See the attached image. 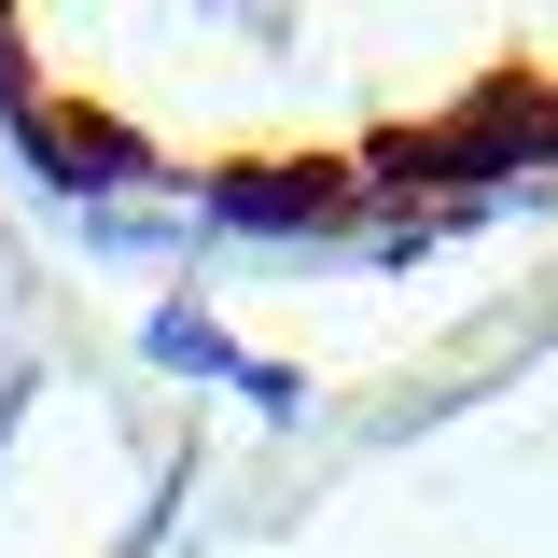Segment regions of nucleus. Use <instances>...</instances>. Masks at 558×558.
I'll list each match as a JSON object with an SVG mask.
<instances>
[{"label": "nucleus", "instance_id": "f257e3e1", "mask_svg": "<svg viewBox=\"0 0 558 558\" xmlns=\"http://www.w3.org/2000/svg\"><path fill=\"white\" fill-rule=\"evenodd\" d=\"M70 238H84L98 266H196V252H209V209H182V196H98Z\"/></svg>", "mask_w": 558, "mask_h": 558}, {"label": "nucleus", "instance_id": "f03ea898", "mask_svg": "<svg viewBox=\"0 0 558 558\" xmlns=\"http://www.w3.org/2000/svg\"><path fill=\"white\" fill-rule=\"evenodd\" d=\"M140 363H154V377H209V391H238V363H252V349L223 336V307H209V293H168V307L140 322Z\"/></svg>", "mask_w": 558, "mask_h": 558}, {"label": "nucleus", "instance_id": "7ed1b4c3", "mask_svg": "<svg viewBox=\"0 0 558 558\" xmlns=\"http://www.w3.org/2000/svg\"><path fill=\"white\" fill-rule=\"evenodd\" d=\"M28 405H43V349L0 336V447H14V418H28Z\"/></svg>", "mask_w": 558, "mask_h": 558}, {"label": "nucleus", "instance_id": "20e7f679", "mask_svg": "<svg viewBox=\"0 0 558 558\" xmlns=\"http://www.w3.org/2000/svg\"><path fill=\"white\" fill-rule=\"evenodd\" d=\"M14 293H28V266H14V238H0V322H14Z\"/></svg>", "mask_w": 558, "mask_h": 558}]
</instances>
